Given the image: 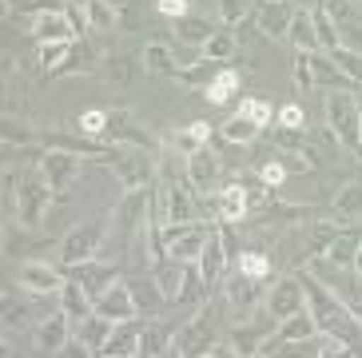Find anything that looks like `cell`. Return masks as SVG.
I'll use <instances>...</instances> for the list:
<instances>
[{
	"label": "cell",
	"instance_id": "9",
	"mask_svg": "<svg viewBox=\"0 0 362 358\" xmlns=\"http://www.w3.org/2000/svg\"><path fill=\"white\" fill-rule=\"evenodd\" d=\"M307 306V291H303V279L295 275H283L279 283H271V291L263 295V315L271 318V323H283V318L298 315Z\"/></svg>",
	"mask_w": 362,
	"mask_h": 358
},
{
	"label": "cell",
	"instance_id": "32",
	"mask_svg": "<svg viewBox=\"0 0 362 358\" xmlns=\"http://www.w3.org/2000/svg\"><path fill=\"white\" fill-rule=\"evenodd\" d=\"M342 231V223L334 219V223H315V227H307V243H303V255H298V263H310L315 255H327V247L334 243V235Z\"/></svg>",
	"mask_w": 362,
	"mask_h": 358
},
{
	"label": "cell",
	"instance_id": "29",
	"mask_svg": "<svg viewBox=\"0 0 362 358\" xmlns=\"http://www.w3.org/2000/svg\"><path fill=\"white\" fill-rule=\"evenodd\" d=\"M207 144H211V124H203V120H195V124H187L168 136V148H175L180 156H192V151L207 148Z\"/></svg>",
	"mask_w": 362,
	"mask_h": 358
},
{
	"label": "cell",
	"instance_id": "41",
	"mask_svg": "<svg viewBox=\"0 0 362 358\" xmlns=\"http://www.w3.org/2000/svg\"><path fill=\"white\" fill-rule=\"evenodd\" d=\"M235 271H243V275H251V279H271V271H275V263H271V255L267 251H239V259H235Z\"/></svg>",
	"mask_w": 362,
	"mask_h": 358
},
{
	"label": "cell",
	"instance_id": "33",
	"mask_svg": "<svg viewBox=\"0 0 362 358\" xmlns=\"http://www.w3.org/2000/svg\"><path fill=\"white\" fill-rule=\"evenodd\" d=\"M139 68H144V56H132V52H107L104 60H100V76H104V80H136L139 76Z\"/></svg>",
	"mask_w": 362,
	"mask_h": 358
},
{
	"label": "cell",
	"instance_id": "7",
	"mask_svg": "<svg viewBox=\"0 0 362 358\" xmlns=\"http://www.w3.org/2000/svg\"><path fill=\"white\" fill-rule=\"evenodd\" d=\"M310 275H319L322 283L342 299V303L351 306L354 315L362 318V275L354 267H342V263H330L327 255H315L310 259Z\"/></svg>",
	"mask_w": 362,
	"mask_h": 358
},
{
	"label": "cell",
	"instance_id": "40",
	"mask_svg": "<svg viewBox=\"0 0 362 358\" xmlns=\"http://www.w3.org/2000/svg\"><path fill=\"white\" fill-rule=\"evenodd\" d=\"M219 72H223V60L203 56V60H195L192 68H183V72H180V84H187V88H207Z\"/></svg>",
	"mask_w": 362,
	"mask_h": 358
},
{
	"label": "cell",
	"instance_id": "4",
	"mask_svg": "<svg viewBox=\"0 0 362 358\" xmlns=\"http://www.w3.org/2000/svg\"><path fill=\"white\" fill-rule=\"evenodd\" d=\"M107 171L124 191H136V187H151V175H160V151H148V148H116L112 159H107Z\"/></svg>",
	"mask_w": 362,
	"mask_h": 358
},
{
	"label": "cell",
	"instance_id": "1",
	"mask_svg": "<svg viewBox=\"0 0 362 358\" xmlns=\"http://www.w3.org/2000/svg\"><path fill=\"white\" fill-rule=\"evenodd\" d=\"M107 235H112V207L104 215H96V219H80L68 235H60V243H56V263L76 267V263H84V259H96V251L107 243Z\"/></svg>",
	"mask_w": 362,
	"mask_h": 358
},
{
	"label": "cell",
	"instance_id": "31",
	"mask_svg": "<svg viewBox=\"0 0 362 358\" xmlns=\"http://www.w3.org/2000/svg\"><path fill=\"white\" fill-rule=\"evenodd\" d=\"M310 56V72H315V84H322V88H351V80H346V72L339 68V60L330 52H307Z\"/></svg>",
	"mask_w": 362,
	"mask_h": 358
},
{
	"label": "cell",
	"instance_id": "49",
	"mask_svg": "<svg viewBox=\"0 0 362 358\" xmlns=\"http://www.w3.org/2000/svg\"><path fill=\"white\" fill-rule=\"evenodd\" d=\"M287 179H291V168L283 159H267L263 168H259V183H267V187H283Z\"/></svg>",
	"mask_w": 362,
	"mask_h": 358
},
{
	"label": "cell",
	"instance_id": "8",
	"mask_svg": "<svg viewBox=\"0 0 362 358\" xmlns=\"http://www.w3.org/2000/svg\"><path fill=\"white\" fill-rule=\"evenodd\" d=\"M68 275H60V263L56 259H24L16 267V287L24 295H36V299H52L60 295Z\"/></svg>",
	"mask_w": 362,
	"mask_h": 358
},
{
	"label": "cell",
	"instance_id": "50",
	"mask_svg": "<svg viewBox=\"0 0 362 358\" xmlns=\"http://www.w3.org/2000/svg\"><path fill=\"white\" fill-rule=\"evenodd\" d=\"M275 124L283 127V132H298V127L307 124V112H303V104H283L279 116H275Z\"/></svg>",
	"mask_w": 362,
	"mask_h": 358
},
{
	"label": "cell",
	"instance_id": "12",
	"mask_svg": "<svg viewBox=\"0 0 362 358\" xmlns=\"http://www.w3.org/2000/svg\"><path fill=\"white\" fill-rule=\"evenodd\" d=\"M219 287H223L227 311H231L235 323H247V318H255V306L263 303V295H259V279H251V275H243V271H231Z\"/></svg>",
	"mask_w": 362,
	"mask_h": 358
},
{
	"label": "cell",
	"instance_id": "35",
	"mask_svg": "<svg viewBox=\"0 0 362 358\" xmlns=\"http://www.w3.org/2000/svg\"><path fill=\"white\" fill-rule=\"evenodd\" d=\"M239 84H243V72H235V68H223V72L215 76L211 84L203 88V96H207V104L223 108L227 100H231V96L239 92Z\"/></svg>",
	"mask_w": 362,
	"mask_h": 358
},
{
	"label": "cell",
	"instance_id": "39",
	"mask_svg": "<svg viewBox=\"0 0 362 358\" xmlns=\"http://www.w3.org/2000/svg\"><path fill=\"white\" fill-rule=\"evenodd\" d=\"M112 327H116V323H107L104 315H96V311H92V315L76 327V335L92 347V354H100V350H104V342H107V335H112Z\"/></svg>",
	"mask_w": 362,
	"mask_h": 358
},
{
	"label": "cell",
	"instance_id": "22",
	"mask_svg": "<svg viewBox=\"0 0 362 358\" xmlns=\"http://www.w3.org/2000/svg\"><path fill=\"white\" fill-rule=\"evenodd\" d=\"M60 311H64V315L72 318L76 327H80V323H84V318L92 315V311H96V299L88 295V287L80 283L76 275H68L64 287H60Z\"/></svg>",
	"mask_w": 362,
	"mask_h": 358
},
{
	"label": "cell",
	"instance_id": "42",
	"mask_svg": "<svg viewBox=\"0 0 362 358\" xmlns=\"http://www.w3.org/2000/svg\"><path fill=\"white\" fill-rule=\"evenodd\" d=\"M310 12H315V28H319V44H322V52H334V48L342 44L339 24L330 21V12L322 8V0H315V4H310Z\"/></svg>",
	"mask_w": 362,
	"mask_h": 358
},
{
	"label": "cell",
	"instance_id": "48",
	"mask_svg": "<svg viewBox=\"0 0 362 358\" xmlns=\"http://www.w3.org/2000/svg\"><path fill=\"white\" fill-rule=\"evenodd\" d=\"M107 124H112V116H107L104 108H88V112H80V132H84V136L104 139Z\"/></svg>",
	"mask_w": 362,
	"mask_h": 358
},
{
	"label": "cell",
	"instance_id": "3",
	"mask_svg": "<svg viewBox=\"0 0 362 358\" xmlns=\"http://www.w3.org/2000/svg\"><path fill=\"white\" fill-rule=\"evenodd\" d=\"M327 127L342 148L362 156V108L351 88H327Z\"/></svg>",
	"mask_w": 362,
	"mask_h": 358
},
{
	"label": "cell",
	"instance_id": "20",
	"mask_svg": "<svg viewBox=\"0 0 362 358\" xmlns=\"http://www.w3.org/2000/svg\"><path fill=\"white\" fill-rule=\"evenodd\" d=\"M219 28H223L219 21L199 16V12H187V16H180V21H171V36H175L180 44H195V48H203Z\"/></svg>",
	"mask_w": 362,
	"mask_h": 358
},
{
	"label": "cell",
	"instance_id": "51",
	"mask_svg": "<svg viewBox=\"0 0 362 358\" xmlns=\"http://www.w3.org/2000/svg\"><path fill=\"white\" fill-rule=\"evenodd\" d=\"M295 88L298 92H310V88H315V72H310L307 52H295Z\"/></svg>",
	"mask_w": 362,
	"mask_h": 358
},
{
	"label": "cell",
	"instance_id": "26",
	"mask_svg": "<svg viewBox=\"0 0 362 358\" xmlns=\"http://www.w3.org/2000/svg\"><path fill=\"white\" fill-rule=\"evenodd\" d=\"M330 215L339 223H354L362 215V175L358 179H346L339 191H334V200H330Z\"/></svg>",
	"mask_w": 362,
	"mask_h": 358
},
{
	"label": "cell",
	"instance_id": "24",
	"mask_svg": "<svg viewBox=\"0 0 362 358\" xmlns=\"http://www.w3.org/2000/svg\"><path fill=\"white\" fill-rule=\"evenodd\" d=\"M36 295L28 299H16V291H4V315H0V327H4V335H16V330H28L36 323V311H33Z\"/></svg>",
	"mask_w": 362,
	"mask_h": 358
},
{
	"label": "cell",
	"instance_id": "18",
	"mask_svg": "<svg viewBox=\"0 0 362 358\" xmlns=\"http://www.w3.org/2000/svg\"><path fill=\"white\" fill-rule=\"evenodd\" d=\"M187 315H192V311H187ZM187 315H180V318H151L148 327H144V338H139V354H144V358L171 354L175 335H180V327H183V318H187Z\"/></svg>",
	"mask_w": 362,
	"mask_h": 358
},
{
	"label": "cell",
	"instance_id": "44",
	"mask_svg": "<svg viewBox=\"0 0 362 358\" xmlns=\"http://www.w3.org/2000/svg\"><path fill=\"white\" fill-rule=\"evenodd\" d=\"M211 8L219 12V24L239 28V24H247V16L255 12V4H251V0H211Z\"/></svg>",
	"mask_w": 362,
	"mask_h": 358
},
{
	"label": "cell",
	"instance_id": "19",
	"mask_svg": "<svg viewBox=\"0 0 362 358\" xmlns=\"http://www.w3.org/2000/svg\"><path fill=\"white\" fill-rule=\"evenodd\" d=\"M144 327H148L144 318H128V323H116L100 354H104V358H136V354H139V338H144Z\"/></svg>",
	"mask_w": 362,
	"mask_h": 358
},
{
	"label": "cell",
	"instance_id": "30",
	"mask_svg": "<svg viewBox=\"0 0 362 358\" xmlns=\"http://www.w3.org/2000/svg\"><path fill=\"white\" fill-rule=\"evenodd\" d=\"M358 247H362V227H346V223H342V231L334 235V243L327 247V259L330 263H342V267H354Z\"/></svg>",
	"mask_w": 362,
	"mask_h": 358
},
{
	"label": "cell",
	"instance_id": "54",
	"mask_svg": "<svg viewBox=\"0 0 362 358\" xmlns=\"http://www.w3.org/2000/svg\"><path fill=\"white\" fill-rule=\"evenodd\" d=\"M358 108H362V100H358Z\"/></svg>",
	"mask_w": 362,
	"mask_h": 358
},
{
	"label": "cell",
	"instance_id": "43",
	"mask_svg": "<svg viewBox=\"0 0 362 358\" xmlns=\"http://www.w3.org/2000/svg\"><path fill=\"white\" fill-rule=\"evenodd\" d=\"M235 52H239V36H235V28H227V24L215 32L207 44H203V56H211V60H223V64L231 60Z\"/></svg>",
	"mask_w": 362,
	"mask_h": 358
},
{
	"label": "cell",
	"instance_id": "52",
	"mask_svg": "<svg viewBox=\"0 0 362 358\" xmlns=\"http://www.w3.org/2000/svg\"><path fill=\"white\" fill-rule=\"evenodd\" d=\"M156 12H160L163 21H180L192 12V0H156Z\"/></svg>",
	"mask_w": 362,
	"mask_h": 358
},
{
	"label": "cell",
	"instance_id": "6",
	"mask_svg": "<svg viewBox=\"0 0 362 358\" xmlns=\"http://www.w3.org/2000/svg\"><path fill=\"white\" fill-rule=\"evenodd\" d=\"M215 338H219V330H215V303L211 299H203L192 315L183 318L171 354H207V347H211Z\"/></svg>",
	"mask_w": 362,
	"mask_h": 358
},
{
	"label": "cell",
	"instance_id": "11",
	"mask_svg": "<svg viewBox=\"0 0 362 358\" xmlns=\"http://www.w3.org/2000/svg\"><path fill=\"white\" fill-rule=\"evenodd\" d=\"M187 179H192V187L199 191V195H219V187L227 183V168H223V159H219V151H215L211 144L187 156Z\"/></svg>",
	"mask_w": 362,
	"mask_h": 358
},
{
	"label": "cell",
	"instance_id": "13",
	"mask_svg": "<svg viewBox=\"0 0 362 358\" xmlns=\"http://www.w3.org/2000/svg\"><path fill=\"white\" fill-rule=\"evenodd\" d=\"M28 40L33 44H60V40H80V36H76L64 4H60V8H44V12L28 16Z\"/></svg>",
	"mask_w": 362,
	"mask_h": 358
},
{
	"label": "cell",
	"instance_id": "53",
	"mask_svg": "<svg viewBox=\"0 0 362 358\" xmlns=\"http://www.w3.org/2000/svg\"><path fill=\"white\" fill-rule=\"evenodd\" d=\"M354 271L362 275V247H358V259H354Z\"/></svg>",
	"mask_w": 362,
	"mask_h": 358
},
{
	"label": "cell",
	"instance_id": "17",
	"mask_svg": "<svg viewBox=\"0 0 362 358\" xmlns=\"http://www.w3.org/2000/svg\"><path fill=\"white\" fill-rule=\"evenodd\" d=\"M199 263V271H203V279L211 287H219L231 275V255H227V243H223V231L215 227L211 235H207V243H203V255L195 259Z\"/></svg>",
	"mask_w": 362,
	"mask_h": 358
},
{
	"label": "cell",
	"instance_id": "34",
	"mask_svg": "<svg viewBox=\"0 0 362 358\" xmlns=\"http://www.w3.org/2000/svg\"><path fill=\"white\" fill-rule=\"evenodd\" d=\"M132 295H136L139 303V315H156L163 303H168V295L160 291V283H156V275H144V279H128Z\"/></svg>",
	"mask_w": 362,
	"mask_h": 358
},
{
	"label": "cell",
	"instance_id": "28",
	"mask_svg": "<svg viewBox=\"0 0 362 358\" xmlns=\"http://www.w3.org/2000/svg\"><path fill=\"white\" fill-rule=\"evenodd\" d=\"M151 275H156L160 291L168 295V303H180V287H183V275H187V263H183V259H171V255H163V259H156Z\"/></svg>",
	"mask_w": 362,
	"mask_h": 358
},
{
	"label": "cell",
	"instance_id": "25",
	"mask_svg": "<svg viewBox=\"0 0 362 358\" xmlns=\"http://www.w3.org/2000/svg\"><path fill=\"white\" fill-rule=\"evenodd\" d=\"M144 68H148L151 76H175L180 80V56H175V40L163 44V40H151L144 44Z\"/></svg>",
	"mask_w": 362,
	"mask_h": 358
},
{
	"label": "cell",
	"instance_id": "36",
	"mask_svg": "<svg viewBox=\"0 0 362 358\" xmlns=\"http://www.w3.org/2000/svg\"><path fill=\"white\" fill-rule=\"evenodd\" d=\"M259 132H263V127H259L255 120H247L239 108H235L223 124H219V136H223V139H235V144H255Z\"/></svg>",
	"mask_w": 362,
	"mask_h": 358
},
{
	"label": "cell",
	"instance_id": "15",
	"mask_svg": "<svg viewBox=\"0 0 362 358\" xmlns=\"http://www.w3.org/2000/svg\"><path fill=\"white\" fill-rule=\"evenodd\" d=\"M295 4L291 0H263L255 8V28L263 40H287L291 21H295Z\"/></svg>",
	"mask_w": 362,
	"mask_h": 358
},
{
	"label": "cell",
	"instance_id": "23",
	"mask_svg": "<svg viewBox=\"0 0 362 358\" xmlns=\"http://www.w3.org/2000/svg\"><path fill=\"white\" fill-rule=\"evenodd\" d=\"M68 275H76V279H80V283L88 287V295H92V299H100V295L107 291V287H112V283L119 279L116 267L104 263V259H84V263L68 267Z\"/></svg>",
	"mask_w": 362,
	"mask_h": 358
},
{
	"label": "cell",
	"instance_id": "46",
	"mask_svg": "<svg viewBox=\"0 0 362 358\" xmlns=\"http://www.w3.org/2000/svg\"><path fill=\"white\" fill-rule=\"evenodd\" d=\"M227 335H231L235 354H259V342H263L267 330H255V327H247V323H239V327L227 330Z\"/></svg>",
	"mask_w": 362,
	"mask_h": 358
},
{
	"label": "cell",
	"instance_id": "14",
	"mask_svg": "<svg viewBox=\"0 0 362 358\" xmlns=\"http://www.w3.org/2000/svg\"><path fill=\"white\" fill-rule=\"evenodd\" d=\"M76 335V323L64 315V311H52V315H44L40 323H36L33 338H36V350L40 354H64L68 338Z\"/></svg>",
	"mask_w": 362,
	"mask_h": 358
},
{
	"label": "cell",
	"instance_id": "16",
	"mask_svg": "<svg viewBox=\"0 0 362 358\" xmlns=\"http://www.w3.org/2000/svg\"><path fill=\"white\" fill-rule=\"evenodd\" d=\"M96 315H104L107 323H128V318H139V303H136V295H132L128 279H116V283L96 299Z\"/></svg>",
	"mask_w": 362,
	"mask_h": 358
},
{
	"label": "cell",
	"instance_id": "27",
	"mask_svg": "<svg viewBox=\"0 0 362 358\" xmlns=\"http://www.w3.org/2000/svg\"><path fill=\"white\" fill-rule=\"evenodd\" d=\"M287 44L295 52H319V28H315V12L310 8H298L295 21H291V32H287Z\"/></svg>",
	"mask_w": 362,
	"mask_h": 358
},
{
	"label": "cell",
	"instance_id": "5",
	"mask_svg": "<svg viewBox=\"0 0 362 358\" xmlns=\"http://www.w3.org/2000/svg\"><path fill=\"white\" fill-rule=\"evenodd\" d=\"M219 223H207V219H192V223H163L160 227V243L171 259H183V263H195L203 255V243L207 235L215 231Z\"/></svg>",
	"mask_w": 362,
	"mask_h": 358
},
{
	"label": "cell",
	"instance_id": "10",
	"mask_svg": "<svg viewBox=\"0 0 362 358\" xmlns=\"http://www.w3.org/2000/svg\"><path fill=\"white\" fill-rule=\"evenodd\" d=\"M36 163H40L44 179L56 187V195H64L68 187H72L76 179L84 175V156H76V151H64V148H40V156H36Z\"/></svg>",
	"mask_w": 362,
	"mask_h": 358
},
{
	"label": "cell",
	"instance_id": "2",
	"mask_svg": "<svg viewBox=\"0 0 362 358\" xmlns=\"http://www.w3.org/2000/svg\"><path fill=\"white\" fill-rule=\"evenodd\" d=\"M52 203H56V187L44 179L40 163L36 168H24L21 183H16V219H21V227H28V231L44 227Z\"/></svg>",
	"mask_w": 362,
	"mask_h": 358
},
{
	"label": "cell",
	"instance_id": "37",
	"mask_svg": "<svg viewBox=\"0 0 362 358\" xmlns=\"http://www.w3.org/2000/svg\"><path fill=\"white\" fill-rule=\"evenodd\" d=\"M76 40H60V44H36V64H40L44 76H56L64 68V60L72 56Z\"/></svg>",
	"mask_w": 362,
	"mask_h": 358
},
{
	"label": "cell",
	"instance_id": "45",
	"mask_svg": "<svg viewBox=\"0 0 362 358\" xmlns=\"http://www.w3.org/2000/svg\"><path fill=\"white\" fill-rule=\"evenodd\" d=\"M330 56H334V60H339V68L346 72L351 88H362V52H358V48H346V44H339Z\"/></svg>",
	"mask_w": 362,
	"mask_h": 358
},
{
	"label": "cell",
	"instance_id": "21",
	"mask_svg": "<svg viewBox=\"0 0 362 358\" xmlns=\"http://www.w3.org/2000/svg\"><path fill=\"white\" fill-rule=\"evenodd\" d=\"M251 219V200H247V183L239 179H227L223 187H219V223H243Z\"/></svg>",
	"mask_w": 362,
	"mask_h": 358
},
{
	"label": "cell",
	"instance_id": "47",
	"mask_svg": "<svg viewBox=\"0 0 362 358\" xmlns=\"http://www.w3.org/2000/svg\"><path fill=\"white\" fill-rule=\"evenodd\" d=\"M239 112H243L247 120H255L259 127H271V124H275V116H279L275 108L267 104V100H259V96H247V100H239Z\"/></svg>",
	"mask_w": 362,
	"mask_h": 358
},
{
	"label": "cell",
	"instance_id": "38",
	"mask_svg": "<svg viewBox=\"0 0 362 358\" xmlns=\"http://www.w3.org/2000/svg\"><path fill=\"white\" fill-rule=\"evenodd\" d=\"M92 32H116L119 28V4L116 0H84Z\"/></svg>",
	"mask_w": 362,
	"mask_h": 358
}]
</instances>
